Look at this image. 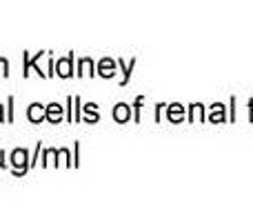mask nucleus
<instances>
[{"mask_svg": "<svg viewBox=\"0 0 253 222\" xmlns=\"http://www.w3.org/2000/svg\"><path fill=\"white\" fill-rule=\"evenodd\" d=\"M9 160H11L13 174H16V176L27 174V169L31 167V160H29V153H27V149H13Z\"/></svg>", "mask_w": 253, "mask_h": 222, "instance_id": "1", "label": "nucleus"}, {"mask_svg": "<svg viewBox=\"0 0 253 222\" xmlns=\"http://www.w3.org/2000/svg\"><path fill=\"white\" fill-rule=\"evenodd\" d=\"M71 62H74V53H69L67 58H62V60L56 62V74L60 76V78H71V76H74V67H71Z\"/></svg>", "mask_w": 253, "mask_h": 222, "instance_id": "2", "label": "nucleus"}, {"mask_svg": "<svg viewBox=\"0 0 253 222\" xmlns=\"http://www.w3.org/2000/svg\"><path fill=\"white\" fill-rule=\"evenodd\" d=\"M44 116H47V107H42L40 102H34V105L29 107V111H27L29 122H42Z\"/></svg>", "mask_w": 253, "mask_h": 222, "instance_id": "3", "label": "nucleus"}, {"mask_svg": "<svg viewBox=\"0 0 253 222\" xmlns=\"http://www.w3.org/2000/svg\"><path fill=\"white\" fill-rule=\"evenodd\" d=\"M47 118L49 122H53V125H58V122L62 120V107L58 105V102H51V105H47Z\"/></svg>", "mask_w": 253, "mask_h": 222, "instance_id": "4", "label": "nucleus"}, {"mask_svg": "<svg viewBox=\"0 0 253 222\" xmlns=\"http://www.w3.org/2000/svg\"><path fill=\"white\" fill-rule=\"evenodd\" d=\"M98 74H100L102 78H111V76L116 74V62L109 60V58H105V60L98 65Z\"/></svg>", "mask_w": 253, "mask_h": 222, "instance_id": "5", "label": "nucleus"}, {"mask_svg": "<svg viewBox=\"0 0 253 222\" xmlns=\"http://www.w3.org/2000/svg\"><path fill=\"white\" fill-rule=\"evenodd\" d=\"M114 118L118 122H126V120H129V107H126V105H118L114 109Z\"/></svg>", "mask_w": 253, "mask_h": 222, "instance_id": "6", "label": "nucleus"}, {"mask_svg": "<svg viewBox=\"0 0 253 222\" xmlns=\"http://www.w3.org/2000/svg\"><path fill=\"white\" fill-rule=\"evenodd\" d=\"M80 69H83V71H78V76H83L84 71H87V74H96V71H91L93 69V62L89 60V58H83V60H80Z\"/></svg>", "mask_w": 253, "mask_h": 222, "instance_id": "7", "label": "nucleus"}, {"mask_svg": "<svg viewBox=\"0 0 253 222\" xmlns=\"http://www.w3.org/2000/svg\"><path fill=\"white\" fill-rule=\"evenodd\" d=\"M84 113H87V122H96L98 120L96 105H87V107H84Z\"/></svg>", "mask_w": 253, "mask_h": 222, "instance_id": "8", "label": "nucleus"}, {"mask_svg": "<svg viewBox=\"0 0 253 222\" xmlns=\"http://www.w3.org/2000/svg\"><path fill=\"white\" fill-rule=\"evenodd\" d=\"M0 76H4V78L9 76V62H7V58H0Z\"/></svg>", "mask_w": 253, "mask_h": 222, "instance_id": "9", "label": "nucleus"}, {"mask_svg": "<svg viewBox=\"0 0 253 222\" xmlns=\"http://www.w3.org/2000/svg\"><path fill=\"white\" fill-rule=\"evenodd\" d=\"M74 105H76V111H74V120H80V98H74Z\"/></svg>", "mask_w": 253, "mask_h": 222, "instance_id": "10", "label": "nucleus"}, {"mask_svg": "<svg viewBox=\"0 0 253 222\" xmlns=\"http://www.w3.org/2000/svg\"><path fill=\"white\" fill-rule=\"evenodd\" d=\"M169 116H171V120H173V118H175V120H178V118H180V107H178V105H173V107H171Z\"/></svg>", "mask_w": 253, "mask_h": 222, "instance_id": "11", "label": "nucleus"}, {"mask_svg": "<svg viewBox=\"0 0 253 222\" xmlns=\"http://www.w3.org/2000/svg\"><path fill=\"white\" fill-rule=\"evenodd\" d=\"M2 158H4V151H0V167H7V162H4Z\"/></svg>", "mask_w": 253, "mask_h": 222, "instance_id": "12", "label": "nucleus"}, {"mask_svg": "<svg viewBox=\"0 0 253 222\" xmlns=\"http://www.w3.org/2000/svg\"><path fill=\"white\" fill-rule=\"evenodd\" d=\"M4 120V116H2V105H0V122Z\"/></svg>", "mask_w": 253, "mask_h": 222, "instance_id": "13", "label": "nucleus"}]
</instances>
